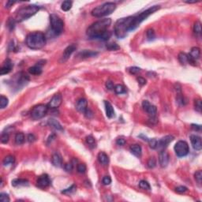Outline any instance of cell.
I'll use <instances>...</instances> for the list:
<instances>
[{
  "instance_id": "6da1fadb",
  "label": "cell",
  "mask_w": 202,
  "mask_h": 202,
  "mask_svg": "<svg viewBox=\"0 0 202 202\" xmlns=\"http://www.w3.org/2000/svg\"><path fill=\"white\" fill-rule=\"evenodd\" d=\"M111 20L104 18L92 24L86 31V34L90 39H100L108 40L111 36V33L108 31V27L111 25Z\"/></svg>"
},
{
  "instance_id": "7a4b0ae2",
  "label": "cell",
  "mask_w": 202,
  "mask_h": 202,
  "mask_svg": "<svg viewBox=\"0 0 202 202\" xmlns=\"http://www.w3.org/2000/svg\"><path fill=\"white\" fill-rule=\"evenodd\" d=\"M25 44L33 50H38L43 47L46 44L45 35L41 32H33L28 34L25 38Z\"/></svg>"
},
{
  "instance_id": "3957f363",
  "label": "cell",
  "mask_w": 202,
  "mask_h": 202,
  "mask_svg": "<svg viewBox=\"0 0 202 202\" xmlns=\"http://www.w3.org/2000/svg\"><path fill=\"white\" fill-rule=\"evenodd\" d=\"M160 6H153V7H151L148 9H147L143 12H141L137 15L135 16H130V32L133 31V30L136 29L137 27L139 26L140 23L143 22L144 20H146V18H148V17L153 14V13H155L156 11H157L158 10H160Z\"/></svg>"
},
{
  "instance_id": "277c9868",
  "label": "cell",
  "mask_w": 202,
  "mask_h": 202,
  "mask_svg": "<svg viewBox=\"0 0 202 202\" xmlns=\"http://www.w3.org/2000/svg\"><path fill=\"white\" fill-rule=\"evenodd\" d=\"M39 10V7L36 5H29L26 7H23L17 11L14 19L17 22H22L36 14Z\"/></svg>"
},
{
  "instance_id": "5b68a950",
  "label": "cell",
  "mask_w": 202,
  "mask_h": 202,
  "mask_svg": "<svg viewBox=\"0 0 202 202\" xmlns=\"http://www.w3.org/2000/svg\"><path fill=\"white\" fill-rule=\"evenodd\" d=\"M130 17L118 19L114 25V34L119 39H123L130 32Z\"/></svg>"
},
{
  "instance_id": "8992f818",
  "label": "cell",
  "mask_w": 202,
  "mask_h": 202,
  "mask_svg": "<svg viewBox=\"0 0 202 202\" xmlns=\"http://www.w3.org/2000/svg\"><path fill=\"white\" fill-rule=\"evenodd\" d=\"M116 9V4L114 3H105L98 6L92 10L91 14L95 17H102L108 16L114 12Z\"/></svg>"
},
{
  "instance_id": "52a82bcc",
  "label": "cell",
  "mask_w": 202,
  "mask_h": 202,
  "mask_svg": "<svg viewBox=\"0 0 202 202\" xmlns=\"http://www.w3.org/2000/svg\"><path fill=\"white\" fill-rule=\"evenodd\" d=\"M50 23L53 33L56 36L61 35L64 30V22L61 17L56 13H52L50 15Z\"/></svg>"
},
{
  "instance_id": "ba28073f",
  "label": "cell",
  "mask_w": 202,
  "mask_h": 202,
  "mask_svg": "<svg viewBox=\"0 0 202 202\" xmlns=\"http://www.w3.org/2000/svg\"><path fill=\"white\" fill-rule=\"evenodd\" d=\"M48 106L47 104H38L35 106L32 109V111L30 112L31 118L33 120H39L45 116L47 111H48Z\"/></svg>"
},
{
  "instance_id": "9c48e42d",
  "label": "cell",
  "mask_w": 202,
  "mask_h": 202,
  "mask_svg": "<svg viewBox=\"0 0 202 202\" xmlns=\"http://www.w3.org/2000/svg\"><path fill=\"white\" fill-rule=\"evenodd\" d=\"M175 152L177 157H186L189 153V144L185 140H179L175 145Z\"/></svg>"
},
{
  "instance_id": "30bf717a",
  "label": "cell",
  "mask_w": 202,
  "mask_h": 202,
  "mask_svg": "<svg viewBox=\"0 0 202 202\" xmlns=\"http://www.w3.org/2000/svg\"><path fill=\"white\" fill-rule=\"evenodd\" d=\"M142 108L150 116V120L152 121V122H153V121L157 122V108L156 106L151 104L148 100H144L142 102Z\"/></svg>"
},
{
  "instance_id": "8fae6325",
  "label": "cell",
  "mask_w": 202,
  "mask_h": 202,
  "mask_svg": "<svg viewBox=\"0 0 202 202\" xmlns=\"http://www.w3.org/2000/svg\"><path fill=\"white\" fill-rule=\"evenodd\" d=\"M174 140V137L171 135H167L165 136L164 137H162L161 139L157 140V148L156 149L159 150V151H163L166 148L167 145L169 144L172 140Z\"/></svg>"
},
{
  "instance_id": "7c38bea8",
  "label": "cell",
  "mask_w": 202,
  "mask_h": 202,
  "mask_svg": "<svg viewBox=\"0 0 202 202\" xmlns=\"http://www.w3.org/2000/svg\"><path fill=\"white\" fill-rule=\"evenodd\" d=\"M76 49H77V46L75 44H70V46H68L62 53V57L59 60V62L60 63H64V62H66L70 59V57L71 56L72 54L76 51Z\"/></svg>"
},
{
  "instance_id": "4fadbf2b",
  "label": "cell",
  "mask_w": 202,
  "mask_h": 202,
  "mask_svg": "<svg viewBox=\"0 0 202 202\" xmlns=\"http://www.w3.org/2000/svg\"><path fill=\"white\" fill-rule=\"evenodd\" d=\"M50 184H51V180L47 174L40 175L39 177H38V179L36 180V186L41 189L47 188V186H50Z\"/></svg>"
},
{
  "instance_id": "5bb4252c",
  "label": "cell",
  "mask_w": 202,
  "mask_h": 202,
  "mask_svg": "<svg viewBox=\"0 0 202 202\" xmlns=\"http://www.w3.org/2000/svg\"><path fill=\"white\" fill-rule=\"evenodd\" d=\"M62 95L60 93H56L51 99V100L48 103L47 106H48L49 108H58L62 104Z\"/></svg>"
},
{
  "instance_id": "9a60e30c",
  "label": "cell",
  "mask_w": 202,
  "mask_h": 202,
  "mask_svg": "<svg viewBox=\"0 0 202 202\" xmlns=\"http://www.w3.org/2000/svg\"><path fill=\"white\" fill-rule=\"evenodd\" d=\"M159 163L161 167H166L169 163V155L164 150L161 151L159 155Z\"/></svg>"
},
{
  "instance_id": "2e32d148",
  "label": "cell",
  "mask_w": 202,
  "mask_h": 202,
  "mask_svg": "<svg viewBox=\"0 0 202 202\" xmlns=\"http://www.w3.org/2000/svg\"><path fill=\"white\" fill-rule=\"evenodd\" d=\"M190 141L192 144L193 148L195 150L200 151L202 148V142L201 138L197 135H191L190 136Z\"/></svg>"
},
{
  "instance_id": "e0dca14e",
  "label": "cell",
  "mask_w": 202,
  "mask_h": 202,
  "mask_svg": "<svg viewBox=\"0 0 202 202\" xmlns=\"http://www.w3.org/2000/svg\"><path fill=\"white\" fill-rule=\"evenodd\" d=\"M76 109L79 112L85 114L86 110L88 109V102H87V100L85 99H84V98H82V99L78 100V102H77V104H76Z\"/></svg>"
},
{
  "instance_id": "ac0fdd59",
  "label": "cell",
  "mask_w": 202,
  "mask_h": 202,
  "mask_svg": "<svg viewBox=\"0 0 202 202\" xmlns=\"http://www.w3.org/2000/svg\"><path fill=\"white\" fill-rule=\"evenodd\" d=\"M13 66V63H12V62H11V60L9 59H7V60L3 62V65L2 68H1V71H0L1 75L9 74V73L12 70Z\"/></svg>"
},
{
  "instance_id": "d6986e66",
  "label": "cell",
  "mask_w": 202,
  "mask_h": 202,
  "mask_svg": "<svg viewBox=\"0 0 202 202\" xmlns=\"http://www.w3.org/2000/svg\"><path fill=\"white\" fill-rule=\"evenodd\" d=\"M104 106H105V111H106V115L107 117L109 118H112L115 116V112H114V108L111 105V104L108 101H104Z\"/></svg>"
},
{
  "instance_id": "ffe728a7",
  "label": "cell",
  "mask_w": 202,
  "mask_h": 202,
  "mask_svg": "<svg viewBox=\"0 0 202 202\" xmlns=\"http://www.w3.org/2000/svg\"><path fill=\"white\" fill-rule=\"evenodd\" d=\"M52 164L55 167H59L62 166V160L61 155L58 153H56L53 154L52 158Z\"/></svg>"
},
{
  "instance_id": "44dd1931",
  "label": "cell",
  "mask_w": 202,
  "mask_h": 202,
  "mask_svg": "<svg viewBox=\"0 0 202 202\" xmlns=\"http://www.w3.org/2000/svg\"><path fill=\"white\" fill-rule=\"evenodd\" d=\"M189 57L192 59H193L194 61H196L197 59H198L201 56V49L197 47H193L191 49L189 54H188Z\"/></svg>"
},
{
  "instance_id": "7402d4cb",
  "label": "cell",
  "mask_w": 202,
  "mask_h": 202,
  "mask_svg": "<svg viewBox=\"0 0 202 202\" xmlns=\"http://www.w3.org/2000/svg\"><path fill=\"white\" fill-rule=\"evenodd\" d=\"M48 125L50 126H52V128H54V129L56 130H61V131L63 130V128H62V125L59 123V122L56 120V119H55V118H49Z\"/></svg>"
},
{
  "instance_id": "603a6c76",
  "label": "cell",
  "mask_w": 202,
  "mask_h": 202,
  "mask_svg": "<svg viewBox=\"0 0 202 202\" xmlns=\"http://www.w3.org/2000/svg\"><path fill=\"white\" fill-rule=\"evenodd\" d=\"M97 158L99 162L102 165H104V166H106V165H108V163H109V157H108V155L105 153H103V152L100 153L98 154Z\"/></svg>"
},
{
  "instance_id": "cb8c5ba5",
  "label": "cell",
  "mask_w": 202,
  "mask_h": 202,
  "mask_svg": "<svg viewBox=\"0 0 202 202\" xmlns=\"http://www.w3.org/2000/svg\"><path fill=\"white\" fill-rule=\"evenodd\" d=\"M130 150L131 153L134 154L135 157H139L141 156V153H142V148L141 147L139 144H133L131 145L130 148Z\"/></svg>"
},
{
  "instance_id": "d4e9b609",
  "label": "cell",
  "mask_w": 202,
  "mask_h": 202,
  "mask_svg": "<svg viewBox=\"0 0 202 202\" xmlns=\"http://www.w3.org/2000/svg\"><path fill=\"white\" fill-rule=\"evenodd\" d=\"M29 73L33 75H39L42 74V66L36 64L32 67L29 68Z\"/></svg>"
},
{
  "instance_id": "484cf974",
  "label": "cell",
  "mask_w": 202,
  "mask_h": 202,
  "mask_svg": "<svg viewBox=\"0 0 202 202\" xmlns=\"http://www.w3.org/2000/svg\"><path fill=\"white\" fill-rule=\"evenodd\" d=\"M98 53L96 52H92V51H88V50H85L82 52L79 53L78 56H80L82 59L85 58H90V57H94V56H97Z\"/></svg>"
},
{
  "instance_id": "4316f807",
  "label": "cell",
  "mask_w": 202,
  "mask_h": 202,
  "mask_svg": "<svg viewBox=\"0 0 202 202\" xmlns=\"http://www.w3.org/2000/svg\"><path fill=\"white\" fill-rule=\"evenodd\" d=\"M15 162V158L13 156H7L4 158L3 161V163L5 167L7 166H10L13 164Z\"/></svg>"
},
{
  "instance_id": "83f0119b",
  "label": "cell",
  "mask_w": 202,
  "mask_h": 202,
  "mask_svg": "<svg viewBox=\"0 0 202 202\" xmlns=\"http://www.w3.org/2000/svg\"><path fill=\"white\" fill-rule=\"evenodd\" d=\"M29 184V182L26 179H17L12 181V186H26Z\"/></svg>"
},
{
  "instance_id": "f1b7e54d",
  "label": "cell",
  "mask_w": 202,
  "mask_h": 202,
  "mask_svg": "<svg viewBox=\"0 0 202 202\" xmlns=\"http://www.w3.org/2000/svg\"><path fill=\"white\" fill-rule=\"evenodd\" d=\"M25 134L23 133H17L15 135V143L18 145L22 144L25 142Z\"/></svg>"
},
{
  "instance_id": "f546056e",
  "label": "cell",
  "mask_w": 202,
  "mask_h": 202,
  "mask_svg": "<svg viewBox=\"0 0 202 202\" xmlns=\"http://www.w3.org/2000/svg\"><path fill=\"white\" fill-rule=\"evenodd\" d=\"M85 141L86 143L88 144V146L90 147L91 148H94L96 146V140L95 138L91 135H89L88 137H86V139H85Z\"/></svg>"
},
{
  "instance_id": "4dcf8cb0",
  "label": "cell",
  "mask_w": 202,
  "mask_h": 202,
  "mask_svg": "<svg viewBox=\"0 0 202 202\" xmlns=\"http://www.w3.org/2000/svg\"><path fill=\"white\" fill-rule=\"evenodd\" d=\"M179 60L183 65L188 64V55L184 52L179 53Z\"/></svg>"
},
{
  "instance_id": "1f68e13d",
  "label": "cell",
  "mask_w": 202,
  "mask_h": 202,
  "mask_svg": "<svg viewBox=\"0 0 202 202\" xmlns=\"http://www.w3.org/2000/svg\"><path fill=\"white\" fill-rule=\"evenodd\" d=\"M72 3L71 1H64L63 3H62V6H61V9H62L63 11H68L71 9L72 7Z\"/></svg>"
},
{
  "instance_id": "d6a6232c",
  "label": "cell",
  "mask_w": 202,
  "mask_h": 202,
  "mask_svg": "<svg viewBox=\"0 0 202 202\" xmlns=\"http://www.w3.org/2000/svg\"><path fill=\"white\" fill-rule=\"evenodd\" d=\"M146 37L148 40H153L155 38H156V34H155V32L153 29H148L146 31Z\"/></svg>"
},
{
  "instance_id": "836d02e7",
  "label": "cell",
  "mask_w": 202,
  "mask_h": 202,
  "mask_svg": "<svg viewBox=\"0 0 202 202\" xmlns=\"http://www.w3.org/2000/svg\"><path fill=\"white\" fill-rule=\"evenodd\" d=\"M114 92H115V93H117V94H122V93L126 92V88L124 87L123 85H115V86H114Z\"/></svg>"
},
{
  "instance_id": "e575fe53",
  "label": "cell",
  "mask_w": 202,
  "mask_h": 202,
  "mask_svg": "<svg viewBox=\"0 0 202 202\" xmlns=\"http://www.w3.org/2000/svg\"><path fill=\"white\" fill-rule=\"evenodd\" d=\"M193 32L197 35L201 34V23L200 21H196L195 22L194 25H193Z\"/></svg>"
},
{
  "instance_id": "d590c367",
  "label": "cell",
  "mask_w": 202,
  "mask_h": 202,
  "mask_svg": "<svg viewBox=\"0 0 202 202\" xmlns=\"http://www.w3.org/2000/svg\"><path fill=\"white\" fill-rule=\"evenodd\" d=\"M139 187L140 189H144V190H150L151 187H150L149 183H148L145 180H141L139 183Z\"/></svg>"
},
{
  "instance_id": "8d00e7d4",
  "label": "cell",
  "mask_w": 202,
  "mask_h": 202,
  "mask_svg": "<svg viewBox=\"0 0 202 202\" xmlns=\"http://www.w3.org/2000/svg\"><path fill=\"white\" fill-rule=\"evenodd\" d=\"M8 103H9L8 99L4 96H1V97H0V108L2 109L5 108L8 105Z\"/></svg>"
},
{
  "instance_id": "74e56055",
  "label": "cell",
  "mask_w": 202,
  "mask_h": 202,
  "mask_svg": "<svg viewBox=\"0 0 202 202\" xmlns=\"http://www.w3.org/2000/svg\"><path fill=\"white\" fill-rule=\"evenodd\" d=\"M76 186L75 185H72L70 187H69L67 189H63L62 191V193H64V194H71L73 193H74L76 191Z\"/></svg>"
},
{
  "instance_id": "f35d334b",
  "label": "cell",
  "mask_w": 202,
  "mask_h": 202,
  "mask_svg": "<svg viewBox=\"0 0 202 202\" xmlns=\"http://www.w3.org/2000/svg\"><path fill=\"white\" fill-rule=\"evenodd\" d=\"M194 108H195V110L199 113L201 112V109H202V105H201V100L198 99V100H195L194 101Z\"/></svg>"
},
{
  "instance_id": "ab89813d",
  "label": "cell",
  "mask_w": 202,
  "mask_h": 202,
  "mask_svg": "<svg viewBox=\"0 0 202 202\" xmlns=\"http://www.w3.org/2000/svg\"><path fill=\"white\" fill-rule=\"evenodd\" d=\"M106 47H107V49H108V50H110V51H116V50H118V49L120 48L119 46L118 45L117 43H108V44H107V46H106Z\"/></svg>"
},
{
  "instance_id": "60d3db41",
  "label": "cell",
  "mask_w": 202,
  "mask_h": 202,
  "mask_svg": "<svg viewBox=\"0 0 202 202\" xmlns=\"http://www.w3.org/2000/svg\"><path fill=\"white\" fill-rule=\"evenodd\" d=\"M86 169H87L86 165L84 164V163H79V164H78V166H77L78 172L80 173V174H84L86 171Z\"/></svg>"
},
{
  "instance_id": "b9f144b4",
  "label": "cell",
  "mask_w": 202,
  "mask_h": 202,
  "mask_svg": "<svg viewBox=\"0 0 202 202\" xmlns=\"http://www.w3.org/2000/svg\"><path fill=\"white\" fill-rule=\"evenodd\" d=\"M10 136L7 133H3L1 135V142L3 144H7L9 141Z\"/></svg>"
},
{
  "instance_id": "7bdbcfd3",
  "label": "cell",
  "mask_w": 202,
  "mask_h": 202,
  "mask_svg": "<svg viewBox=\"0 0 202 202\" xmlns=\"http://www.w3.org/2000/svg\"><path fill=\"white\" fill-rule=\"evenodd\" d=\"M147 165H148V167H149V168H153V167H156V165H157V160H156V159L155 158H150L149 160H148V163H147Z\"/></svg>"
},
{
  "instance_id": "ee69618b",
  "label": "cell",
  "mask_w": 202,
  "mask_h": 202,
  "mask_svg": "<svg viewBox=\"0 0 202 202\" xmlns=\"http://www.w3.org/2000/svg\"><path fill=\"white\" fill-rule=\"evenodd\" d=\"M194 178H195L196 181L197 182V183L201 184L202 181V172L201 171H198L195 173L194 175Z\"/></svg>"
},
{
  "instance_id": "f6af8a7d",
  "label": "cell",
  "mask_w": 202,
  "mask_h": 202,
  "mask_svg": "<svg viewBox=\"0 0 202 202\" xmlns=\"http://www.w3.org/2000/svg\"><path fill=\"white\" fill-rule=\"evenodd\" d=\"M0 200L2 202H9L10 201V197L6 193H1L0 194Z\"/></svg>"
},
{
  "instance_id": "bcb514c9",
  "label": "cell",
  "mask_w": 202,
  "mask_h": 202,
  "mask_svg": "<svg viewBox=\"0 0 202 202\" xmlns=\"http://www.w3.org/2000/svg\"><path fill=\"white\" fill-rule=\"evenodd\" d=\"M148 143H149V146L153 148V149H156L157 148V140L156 138H153V139H149L148 140Z\"/></svg>"
},
{
  "instance_id": "7dc6e473",
  "label": "cell",
  "mask_w": 202,
  "mask_h": 202,
  "mask_svg": "<svg viewBox=\"0 0 202 202\" xmlns=\"http://www.w3.org/2000/svg\"><path fill=\"white\" fill-rule=\"evenodd\" d=\"M102 183L105 186H108V185H110L111 183V179L110 176H104V179L102 180Z\"/></svg>"
},
{
  "instance_id": "c3c4849f",
  "label": "cell",
  "mask_w": 202,
  "mask_h": 202,
  "mask_svg": "<svg viewBox=\"0 0 202 202\" xmlns=\"http://www.w3.org/2000/svg\"><path fill=\"white\" fill-rule=\"evenodd\" d=\"M188 190V189H187V187H186V186H178V187H176L175 188V191L177 193H183L186 192Z\"/></svg>"
},
{
  "instance_id": "681fc988",
  "label": "cell",
  "mask_w": 202,
  "mask_h": 202,
  "mask_svg": "<svg viewBox=\"0 0 202 202\" xmlns=\"http://www.w3.org/2000/svg\"><path fill=\"white\" fill-rule=\"evenodd\" d=\"M129 71L131 74H137L140 71V69L137 66H133V67H130L129 69Z\"/></svg>"
},
{
  "instance_id": "f907efd6",
  "label": "cell",
  "mask_w": 202,
  "mask_h": 202,
  "mask_svg": "<svg viewBox=\"0 0 202 202\" xmlns=\"http://www.w3.org/2000/svg\"><path fill=\"white\" fill-rule=\"evenodd\" d=\"M15 19H13V18H10V20L8 21V23H7V27H9L10 28V30L13 29V28H14V25H15Z\"/></svg>"
},
{
  "instance_id": "816d5d0a",
  "label": "cell",
  "mask_w": 202,
  "mask_h": 202,
  "mask_svg": "<svg viewBox=\"0 0 202 202\" xmlns=\"http://www.w3.org/2000/svg\"><path fill=\"white\" fill-rule=\"evenodd\" d=\"M73 168H74V164L72 162H70V163H67L65 164V170L67 171V172H71L73 171Z\"/></svg>"
},
{
  "instance_id": "f5cc1de1",
  "label": "cell",
  "mask_w": 202,
  "mask_h": 202,
  "mask_svg": "<svg viewBox=\"0 0 202 202\" xmlns=\"http://www.w3.org/2000/svg\"><path fill=\"white\" fill-rule=\"evenodd\" d=\"M116 144L119 146H123L124 144H126V140L124 139L123 137H119L116 140Z\"/></svg>"
},
{
  "instance_id": "db71d44e",
  "label": "cell",
  "mask_w": 202,
  "mask_h": 202,
  "mask_svg": "<svg viewBox=\"0 0 202 202\" xmlns=\"http://www.w3.org/2000/svg\"><path fill=\"white\" fill-rule=\"evenodd\" d=\"M106 87H107V88L109 89V90H112V89H114V83L111 82V81H108V82H106Z\"/></svg>"
},
{
  "instance_id": "11a10c76",
  "label": "cell",
  "mask_w": 202,
  "mask_h": 202,
  "mask_svg": "<svg viewBox=\"0 0 202 202\" xmlns=\"http://www.w3.org/2000/svg\"><path fill=\"white\" fill-rule=\"evenodd\" d=\"M137 81L140 85H144L146 84V80L144 78H142V77H138V78H137Z\"/></svg>"
},
{
  "instance_id": "9f6ffc18",
  "label": "cell",
  "mask_w": 202,
  "mask_h": 202,
  "mask_svg": "<svg viewBox=\"0 0 202 202\" xmlns=\"http://www.w3.org/2000/svg\"><path fill=\"white\" fill-rule=\"evenodd\" d=\"M191 127L193 130L195 131H201V125H197V124H192Z\"/></svg>"
},
{
  "instance_id": "6f0895ef",
  "label": "cell",
  "mask_w": 202,
  "mask_h": 202,
  "mask_svg": "<svg viewBox=\"0 0 202 202\" xmlns=\"http://www.w3.org/2000/svg\"><path fill=\"white\" fill-rule=\"evenodd\" d=\"M27 139H28V141L29 142H33V141H35L36 140V137L33 135V134H29L28 135V137H27Z\"/></svg>"
},
{
  "instance_id": "680465c9",
  "label": "cell",
  "mask_w": 202,
  "mask_h": 202,
  "mask_svg": "<svg viewBox=\"0 0 202 202\" xmlns=\"http://www.w3.org/2000/svg\"><path fill=\"white\" fill-rule=\"evenodd\" d=\"M85 116H86L87 118H92V116H93V113H92L89 109H87V110H86V111L85 112Z\"/></svg>"
},
{
  "instance_id": "91938a15",
  "label": "cell",
  "mask_w": 202,
  "mask_h": 202,
  "mask_svg": "<svg viewBox=\"0 0 202 202\" xmlns=\"http://www.w3.org/2000/svg\"><path fill=\"white\" fill-rule=\"evenodd\" d=\"M14 3H15V2H12V1H9V2H7V5H6L7 7H7V8H10V7H11V5H13Z\"/></svg>"
},
{
  "instance_id": "94428289",
  "label": "cell",
  "mask_w": 202,
  "mask_h": 202,
  "mask_svg": "<svg viewBox=\"0 0 202 202\" xmlns=\"http://www.w3.org/2000/svg\"><path fill=\"white\" fill-rule=\"evenodd\" d=\"M199 1H186V3H189V4H191V3H198Z\"/></svg>"
}]
</instances>
